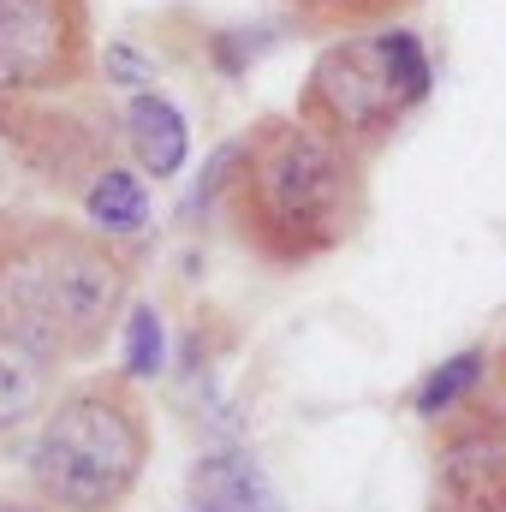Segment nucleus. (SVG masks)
I'll return each instance as SVG.
<instances>
[{"mask_svg": "<svg viewBox=\"0 0 506 512\" xmlns=\"http://www.w3.org/2000/svg\"><path fill=\"white\" fill-rule=\"evenodd\" d=\"M78 209H84L90 227H102V233H114V239H131V233H143V221H149V185H143L137 167L114 161V167H102V173L90 179V191L78 197Z\"/></svg>", "mask_w": 506, "mask_h": 512, "instance_id": "9b49d317", "label": "nucleus"}, {"mask_svg": "<svg viewBox=\"0 0 506 512\" xmlns=\"http://www.w3.org/2000/svg\"><path fill=\"white\" fill-rule=\"evenodd\" d=\"M120 137H126V155L137 161L143 179H173L191 155V126H185L179 102H167L161 90H137L120 108Z\"/></svg>", "mask_w": 506, "mask_h": 512, "instance_id": "6e6552de", "label": "nucleus"}, {"mask_svg": "<svg viewBox=\"0 0 506 512\" xmlns=\"http://www.w3.org/2000/svg\"><path fill=\"white\" fill-rule=\"evenodd\" d=\"M423 512H506V399L471 393L429 435Z\"/></svg>", "mask_w": 506, "mask_h": 512, "instance_id": "0eeeda50", "label": "nucleus"}, {"mask_svg": "<svg viewBox=\"0 0 506 512\" xmlns=\"http://www.w3.org/2000/svg\"><path fill=\"white\" fill-rule=\"evenodd\" d=\"M274 6L310 36H352V30L399 24L417 0H274Z\"/></svg>", "mask_w": 506, "mask_h": 512, "instance_id": "f8f14e48", "label": "nucleus"}, {"mask_svg": "<svg viewBox=\"0 0 506 512\" xmlns=\"http://www.w3.org/2000/svg\"><path fill=\"white\" fill-rule=\"evenodd\" d=\"M137 251L60 209H0V334L54 370L90 364L126 328Z\"/></svg>", "mask_w": 506, "mask_h": 512, "instance_id": "f03ea898", "label": "nucleus"}, {"mask_svg": "<svg viewBox=\"0 0 506 512\" xmlns=\"http://www.w3.org/2000/svg\"><path fill=\"white\" fill-rule=\"evenodd\" d=\"M435 90L429 42L411 24H376L352 36H328V48L310 60L292 114L322 137L346 143L352 155L376 161L381 149L423 114Z\"/></svg>", "mask_w": 506, "mask_h": 512, "instance_id": "20e7f679", "label": "nucleus"}, {"mask_svg": "<svg viewBox=\"0 0 506 512\" xmlns=\"http://www.w3.org/2000/svg\"><path fill=\"white\" fill-rule=\"evenodd\" d=\"M54 393H60V370L0 334V447L18 441L54 405Z\"/></svg>", "mask_w": 506, "mask_h": 512, "instance_id": "9d476101", "label": "nucleus"}, {"mask_svg": "<svg viewBox=\"0 0 506 512\" xmlns=\"http://www.w3.org/2000/svg\"><path fill=\"white\" fill-rule=\"evenodd\" d=\"M155 459V417L126 370H90L54 393L24 447V483L54 512H126Z\"/></svg>", "mask_w": 506, "mask_h": 512, "instance_id": "7ed1b4c3", "label": "nucleus"}, {"mask_svg": "<svg viewBox=\"0 0 506 512\" xmlns=\"http://www.w3.org/2000/svg\"><path fill=\"white\" fill-rule=\"evenodd\" d=\"M96 66V0H0V96H72Z\"/></svg>", "mask_w": 506, "mask_h": 512, "instance_id": "423d86ee", "label": "nucleus"}, {"mask_svg": "<svg viewBox=\"0 0 506 512\" xmlns=\"http://www.w3.org/2000/svg\"><path fill=\"white\" fill-rule=\"evenodd\" d=\"M191 512H280V501L251 453L221 447L191 471Z\"/></svg>", "mask_w": 506, "mask_h": 512, "instance_id": "1a4fd4ad", "label": "nucleus"}, {"mask_svg": "<svg viewBox=\"0 0 506 512\" xmlns=\"http://www.w3.org/2000/svg\"><path fill=\"white\" fill-rule=\"evenodd\" d=\"M370 161L298 114H262L233 137L227 233L262 268H310L370 227Z\"/></svg>", "mask_w": 506, "mask_h": 512, "instance_id": "f257e3e1", "label": "nucleus"}, {"mask_svg": "<svg viewBox=\"0 0 506 512\" xmlns=\"http://www.w3.org/2000/svg\"><path fill=\"white\" fill-rule=\"evenodd\" d=\"M126 149L102 96H0V209L78 203Z\"/></svg>", "mask_w": 506, "mask_h": 512, "instance_id": "39448f33", "label": "nucleus"}, {"mask_svg": "<svg viewBox=\"0 0 506 512\" xmlns=\"http://www.w3.org/2000/svg\"><path fill=\"white\" fill-rule=\"evenodd\" d=\"M483 370H489V352L483 346H465V352H453V358H441L423 382L411 387V411L423 417V423H435V417H447L453 405H465L477 387H483Z\"/></svg>", "mask_w": 506, "mask_h": 512, "instance_id": "ddd939ff", "label": "nucleus"}, {"mask_svg": "<svg viewBox=\"0 0 506 512\" xmlns=\"http://www.w3.org/2000/svg\"><path fill=\"white\" fill-rule=\"evenodd\" d=\"M0 512H54V507H48L42 495H30V489H24V495H0Z\"/></svg>", "mask_w": 506, "mask_h": 512, "instance_id": "dca6fc26", "label": "nucleus"}, {"mask_svg": "<svg viewBox=\"0 0 506 512\" xmlns=\"http://www.w3.org/2000/svg\"><path fill=\"white\" fill-rule=\"evenodd\" d=\"M102 72H108L114 84H131V90H149V66H143V60L131 54L126 42H120V48H108V66H102Z\"/></svg>", "mask_w": 506, "mask_h": 512, "instance_id": "2eb2a0df", "label": "nucleus"}, {"mask_svg": "<svg viewBox=\"0 0 506 512\" xmlns=\"http://www.w3.org/2000/svg\"><path fill=\"white\" fill-rule=\"evenodd\" d=\"M161 370V316L155 304H131L126 310V376H155Z\"/></svg>", "mask_w": 506, "mask_h": 512, "instance_id": "4468645a", "label": "nucleus"}]
</instances>
